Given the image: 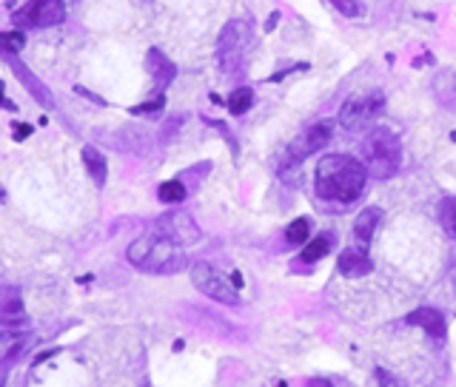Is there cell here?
I'll return each mask as SVG.
<instances>
[{
    "instance_id": "obj_1",
    "label": "cell",
    "mask_w": 456,
    "mask_h": 387,
    "mask_svg": "<svg viewBox=\"0 0 456 387\" xmlns=\"http://www.w3.org/2000/svg\"><path fill=\"white\" fill-rule=\"evenodd\" d=\"M368 169L345 154H325L317 163V194L331 202H354L365 191Z\"/></svg>"
},
{
    "instance_id": "obj_2",
    "label": "cell",
    "mask_w": 456,
    "mask_h": 387,
    "mask_svg": "<svg viewBox=\"0 0 456 387\" xmlns=\"http://www.w3.org/2000/svg\"><path fill=\"white\" fill-rule=\"evenodd\" d=\"M129 262L152 273H177L186 268V251L180 242L154 228L129 245Z\"/></svg>"
},
{
    "instance_id": "obj_3",
    "label": "cell",
    "mask_w": 456,
    "mask_h": 387,
    "mask_svg": "<svg viewBox=\"0 0 456 387\" xmlns=\"http://www.w3.org/2000/svg\"><path fill=\"white\" fill-rule=\"evenodd\" d=\"M362 157H365V169L374 180H388L400 171L402 149H400V140L388 129H374L362 140Z\"/></svg>"
},
{
    "instance_id": "obj_4",
    "label": "cell",
    "mask_w": 456,
    "mask_h": 387,
    "mask_svg": "<svg viewBox=\"0 0 456 387\" xmlns=\"http://www.w3.org/2000/svg\"><path fill=\"white\" fill-rule=\"evenodd\" d=\"M251 46V26L245 20H231L217 40V63L223 71H237Z\"/></svg>"
},
{
    "instance_id": "obj_5",
    "label": "cell",
    "mask_w": 456,
    "mask_h": 387,
    "mask_svg": "<svg viewBox=\"0 0 456 387\" xmlns=\"http://www.w3.org/2000/svg\"><path fill=\"white\" fill-rule=\"evenodd\" d=\"M385 109V94L382 91H368V94H357L348 97L339 109V126L345 131H362L380 111Z\"/></svg>"
},
{
    "instance_id": "obj_6",
    "label": "cell",
    "mask_w": 456,
    "mask_h": 387,
    "mask_svg": "<svg viewBox=\"0 0 456 387\" xmlns=\"http://www.w3.org/2000/svg\"><path fill=\"white\" fill-rule=\"evenodd\" d=\"M192 282H194V288L200 293H206V296H212V299H217L223 305H239L237 285H228L226 276L214 265H209V262L192 265Z\"/></svg>"
},
{
    "instance_id": "obj_7",
    "label": "cell",
    "mask_w": 456,
    "mask_h": 387,
    "mask_svg": "<svg viewBox=\"0 0 456 387\" xmlns=\"http://www.w3.org/2000/svg\"><path fill=\"white\" fill-rule=\"evenodd\" d=\"M157 231L166 233V236H172V239L180 242L183 248H186V245H194V242L200 239V228H197V222H194L186 211H172V213L160 216V219H157Z\"/></svg>"
},
{
    "instance_id": "obj_8",
    "label": "cell",
    "mask_w": 456,
    "mask_h": 387,
    "mask_svg": "<svg viewBox=\"0 0 456 387\" xmlns=\"http://www.w3.org/2000/svg\"><path fill=\"white\" fill-rule=\"evenodd\" d=\"M328 140H331V123H317V126H311L308 131H302L285 151H288L291 157H297V160L305 163L311 154L322 151V149L328 146Z\"/></svg>"
},
{
    "instance_id": "obj_9",
    "label": "cell",
    "mask_w": 456,
    "mask_h": 387,
    "mask_svg": "<svg viewBox=\"0 0 456 387\" xmlns=\"http://www.w3.org/2000/svg\"><path fill=\"white\" fill-rule=\"evenodd\" d=\"M17 17L31 26H57L66 20V3L63 0H31L23 9V14Z\"/></svg>"
},
{
    "instance_id": "obj_10",
    "label": "cell",
    "mask_w": 456,
    "mask_h": 387,
    "mask_svg": "<svg viewBox=\"0 0 456 387\" xmlns=\"http://www.w3.org/2000/svg\"><path fill=\"white\" fill-rule=\"evenodd\" d=\"M408 322L411 325H420L431 339H437V342H445V336H448V325H445V316L440 313V311H434V308H417V311H411L408 313Z\"/></svg>"
},
{
    "instance_id": "obj_11",
    "label": "cell",
    "mask_w": 456,
    "mask_h": 387,
    "mask_svg": "<svg viewBox=\"0 0 456 387\" xmlns=\"http://www.w3.org/2000/svg\"><path fill=\"white\" fill-rule=\"evenodd\" d=\"M337 268H339V273H342V276H348V279H360V276L371 273L374 262H371V256L365 253V248H345V251L339 253Z\"/></svg>"
},
{
    "instance_id": "obj_12",
    "label": "cell",
    "mask_w": 456,
    "mask_h": 387,
    "mask_svg": "<svg viewBox=\"0 0 456 387\" xmlns=\"http://www.w3.org/2000/svg\"><path fill=\"white\" fill-rule=\"evenodd\" d=\"M146 69H149V74H152V80L160 86V89H166L172 80H174V74H177V69H174V63L160 51V49H152L149 54H146Z\"/></svg>"
},
{
    "instance_id": "obj_13",
    "label": "cell",
    "mask_w": 456,
    "mask_h": 387,
    "mask_svg": "<svg viewBox=\"0 0 456 387\" xmlns=\"http://www.w3.org/2000/svg\"><path fill=\"white\" fill-rule=\"evenodd\" d=\"M0 322L3 325L23 322V296L17 288H0Z\"/></svg>"
},
{
    "instance_id": "obj_14",
    "label": "cell",
    "mask_w": 456,
    "mask_h": 387,
    "mask_svg": "<svg viewBox=\"0 0 456 387\" xmlns=\"http://www.w3.org/2000/svg\"><path fill=\"white\" fill-rule=\"evenodd\" d=\"M9 66H11V71L17 74V80L29 86L31 97H34L37 103H43V106H49V109H51V94H49V89H46V86H43V83H40V80H37V77H34V74H31V71L23 66V63H17V60H9Z\"/></svg>"
},
{
    "instance_id": "obj_15",
    "label": "cell",
    "mask_w": 456,
    "mask_h": 387,
    "mask_svg": "<svg viewBox=\"0 0 456 387\" xmlns=\"http://www.w3.org/2000/svg\"><path fill=\"white\" fill-rule=\"evenodd\" d=\"M380 219H382V211H380V208H365V211H360V216L354 219V236H357L360 242H371V236L377 233Z\"/></svg>"
},
{
    "instance_id": "obj_16",
    "label": "cell",
    "mask_w": 456,
    "mask_h": 387,
    "mask_svg": "<svg viewBox=\"0 0 456 387\" xmlns=\"http://www.w3.org/2000/svg\"><path fill=\"white\" fill-rule=\"evenodd\" d=\"M83 163H86V171L91 174L94 186H106V177H109V166H106V157H103V154H100L97 149L86 146V149H83Z\"/></svg>"
},
{
    "instance_id": "obj_17",
    "label": "cell",
    "mask_w": 456,
    "mask_h": 387,
    "mask_svg": "<svg viewBox=\"0 0 456 387\" xmlns=\"http://www.w3.org/2000/svg\"><path fill=\"white\" fill-rule=\"evenodd\" d=\"M277 174H279L282 183L299 186V183H302V160H297V157H291V154L285 151V154L279 157V163H277Z\"/></svg>"
},
{
    "instance_id": "obj_18",
    "label": "cell",
    "mask_w": 456,
    "mask_h": 387,
    "mask_svg": "<svg viewBox=\"0 0 456 387\" xmlns=\"http://www.w3.org/2000/svg\"><path fill=\"white\" fill-rule=\"evenodd\" d=\"M437 97H440L442 106L456 109V71L440 74V80H437Z\"/></svg>"
},
{
    "instance_id": "obj_19",
    "label": "cell",
    "mask_w": 456,
    "mask_h": 387,
    "mask_svg": "<svg viewBox=\"0 0 456 387\" xmlns=\"http://www.w3.org/2000/svg\"><path fill=\"white\" fill-rule=\"evenodd\" d=\"M23 348H26V339H23V336H17V333H3V336H0V362L17 359V356L23 353Z\"/></svg>"
},
{
    "instance_id": "obj_20",
    "label": "cell",
    "mask_w": 456,
    "mask_h": 387,
    "mask_svg": "<svg viewBox=\"0 0 456 387\" xmlns=\"http://www.w3.org/2000/svg\"><path fill=\"white\" fill-rule=\"evenodd\" d=\"M251 103H254V91L248 89V86H239L237 91H231V97H228V111L237 117V114H245L248 109H251Z\"/></svg>"
},
{
    "instance_id": "obj_21",
    "label": "cell",
    "mask_w": 456,
    "mask_h": 387,
    "mask_svg": "<svg viewBox=\"0 0 456 387\" xmlns=\"http://www.w3.org/2000/svg\"><path fill=\"white\" fill-rule=\"evenodd\" d=\"M308 236H311V216H299L285 228V239L291 245H302V242H308Z\"/></svg>"
},
{
    "instance_id": "obj_22",
    "label": "cell",
    "mask_w": 456,
    "mask_h": 387,
    "mask_svg": "<svg viewBox=\"0 0 456 387\" xmlns=\"http://www.w3.org/2000/svg\"><path fill=\"white\" fill-rule=\"evenodd\" d=\"M440 225L445 228L448 236L456 239V196H445L440 202Z\"/></svg>"
},
{
    "instance_id": "obj_23",
    "label": "cell",
    "mask_w": 456,
    "mask_h": 387,
    "mask_svg": "<svg viewBox=\"0 0 456 387\" xmlns=\"http://www.w3.org/2000/svg\"><path fill=\"white\" fill-rule=\"evenodd\" d=\"M328 248H331V236H317V239H311L305 248H302V262H317V259H322L325 253H328Z\"/></svg>"
},
{
    "instance_id": "obj_24",
    "label": "cell",
    "mask_w": 456,
    "mask_h": 387,
    "mask_svg": "<svg viewBox=\"0 0 456 387\" xmlns=\"http://www.w3.org/2000/svg\"><path fill=\"white\" fill-rule=\"evenodd\" d=\"M160 199H163V202H183V199H186V186H183V183H180V180H169V183H163V186H160Z\"/></svg>"
},
{
    "instance_id": "obj_25",
    "label": "cell",
    "mask_w": 456,
    "mask_h": 387,
    "mask_svg": "<svg viewBox=\"0 0 456 387\" xmlns=\"http://www.w3.org/2000/svg\"><path fill=\"white\" fill-rule=\"evenodd\" d=\"M26 46V34L23 31H0V51L14 54Z\"/></svg>"
},
{
    "instance_id": "obj_26",
    "label": "cell",
    "mask_w": 456,
    "mask_h": 387,
    "mask_svg": "<svg viewBox=\"0 0 456 387\" xmlns=\"http://www.w3.org/2000/svg\"><path fill=\"white\" fill-rule=\"evenodd\" d=\"M331 3H334V9L342 11L345 17H360V14H362L360 0H331Z\"/></svg>"
},
{
    "instance_id": "obj_27",
    "label": "cell",
    "mask_w": 456,
    "mask_h": 387,
    "mask_svg": "<svg viewBox=\"0 0 456 387\" xmlns=\"http://www.w3.org/2000/svg\"><path fill=\"white\" fill-rule=\"evenodd\" d=\"M163 109V94L157 97V100H152V103H146V106H137V109H132L134 114H146V111H160Z\"/></svg>"
},
{
    "instance_id": "obj_28",
    "label": "cell",
    "mask_w": 456,
    "mask_h": 387,
    "mask_svg": "<svg viewBox=\"0 0 456 387\" xmlns=\"http://www.w3.org/2000/svg\"><path fill=\"white\" fill-rule=\"evenodd\" d=\"M11 131H14V140H17V143H23L26 137H31V126H26V123H23V126H20V123H14V126H11Z\"/></svg>"
},
{
    "instance_id": "obj_29",
    "label": "cell",
    "mask_w": 456,
    "mask_h": 387,
    "mask_svg": "<svg viewBox=\"0 0 456 387\" xmlns=\"http://www.w3.org/2000/svg\"><path fill=\"white\" fill-rule=\"evenodd\" d=\"M0 106H3V109H9V111H14V103H11V100H6V94H3V83H0Z\"/></svg>"
},
{
    "instance_id": "obj_30",
    "label": "cell",
    "mask_w": 456,
    "mask_h": 387,
    "mask_svg": "<svg viewBox=\"0 0 456 387\" xmlns=\"http://www.w3.org/2000/svg\"><path fill=\"white\" fill-rule=\"evenodd\" d=\"M277 20H279V14H277V11H274V14H271V17H268V23H265V31H271V29H274V26H277Z\"/></svg>"
},
{
    "instance_id": "obj_31",
    "label": "cell",
    "mask_w": 456,
    "mask_h": 387,
    "mask_svg": "<svg viewBox=\"0 0 456 387\" xmlns=\"http://www.w3.org/2000/svg\"><path fill=\"white\" fill-rule=\"evenodd\" d=\"M231 282H234L237 288H242V276H239V273H234V276H231Z\"/></svg>"
}]
</instances>
